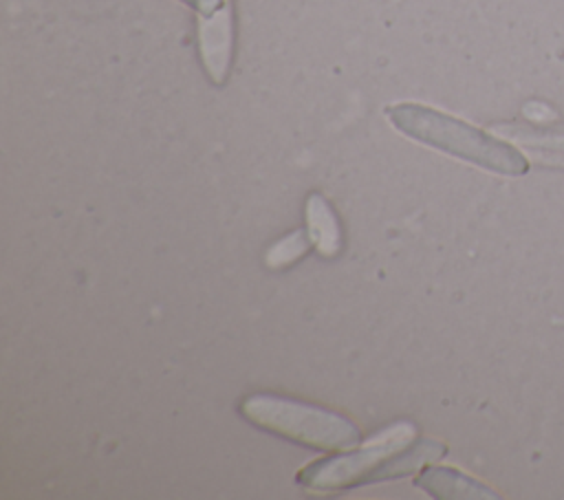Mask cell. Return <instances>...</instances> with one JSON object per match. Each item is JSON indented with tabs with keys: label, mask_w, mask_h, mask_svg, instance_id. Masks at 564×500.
Here are the masks:
<instances>
[{
	"label": "cell",
	"mask_w": 564,
	"mask_h": 500,
	"mask_svg": "<svg viewBox=\"0 0 564 500\" xmlns=\"http://www.w3.org/2000/svg\"><path fill=\"white\" fill-rule=\"evenodd\" d=\"M185 4L194 7L198 11V15H205V13H212L216 11L218 7H223L227 0H183Z\"/></svg>",
	"instance_id": "cell-9"
},
{
	"label": "cell",
	"mask_w": 564,
	"mask_h": 500,
	"mask_svg": "<svg viewBox=\"0 0 564 500\" xmlns=\"http://www.w3.org/2000/svg\"><path fill=\"white\" fill-rule=\"evenodd\" d=\"M240 414L260 430L315 449H346L359 443V430L324 407L275 394H251L240 401Z\"/></svg>",
	"instance_id": "cell-3"
},
{
	"label": "cell",
	"mask_w": 564,
	"mask_h": 500,
	"mask_svg": "<svg viewBox=\"0 0 564 500\" xmlns=\"http://www.w3.org/2000/svg\"><path fill=\"white\" fill-rule=\"evenodd\" d=\"M494 132L538 152L540 156H546L551 161H564V126L502 123V126H494Z\"/></svg>",
	"instance_id": "cell-6"
},
{
	"label": "cell",
	"mask_w": 564,
	"mask_h": 500,
	"mask_svg": "<svg viewBox=\"0 0 564 500\" xmlns=\"http://www.w3.org/2000/svg\"><path fill=\"white\" fill-rule=\"evenodd\" d=\"M414 436L412 423H392L359 449L306 465L297 474V482L311 491H341L366 482L408 476L425 463L445 456L447 447L443 443L432 438L414 441Z\"/></svg>",
	"instance_id": "cell-1"
},
{
	"label": "cell",
	"mask_w": 564,
	"mask_h": 500,
	"mask_svg": "<svg viewBox=\"0 0 564 500\" xmlns=\"http://www.w3.org/2000/svg\"><path fill=\"white\" fill-rule=\"evenodd\" d=\"M308 244H311V238L306 231H293L289 233L286 238L278 240L264 256V262L271 267V269H282V267H289L293 262H297L306 251H308Z\"/></svg>",
	"instance_id": "cell-8"
},
{
	"label": "cell",
	"mask_w": 564,
	"mask_h": 500,
	"mask_svg": "<svg viewBox=\"0 0 564 500\" xmlns=\"http://www.w3.org/2000/svg\"><path fill=\"white\" fill-rule=\"evenodd\" d=\"M306 233L324 258L337 256L341 247L339 220L319 194H311L306 198Z\"/></svg>",
	"instance_id": "cell-7"
},
{
	"label": "cell",
	"mask_w": 564,
	"mask_h": 500,
	"mask_svg": "<svg viewBox=\"0 0 564 500\" xmlns=\"http://www.w3.org/2000/svg\"><path fill=\"white\" fill-rule=\"evenodd\" d=\"M198 35V53L205 68V75L212 84L223 86L227 81L231 68L234 53V13L231 2L227 0L212 13L198 15L196 22Z\"/></svg>",
	"instance_id": "cell-4"
},
{
	"label": "cell",
	"mask_w": 564,
	"mask_h": 500,
	"mask_svg": "<svg viewBox=\"0 0 564 500\" xmlns=\"http://www.w3.org/2000/svg\"><path fill=\"white\" fill-rule=\"evenodd\" d=\"M386 117L405 137L489 172L505 176L529 172V161L518 148L447 112L421 104H394L386 108Z\"/></svg>",
	"instance_id": "cell-2"
},
{
	"label": "cell",
	"mask_w": 564,
	"mask_h": 500,
	"mask_svg": "<svg viewBox=\"0 0 564 500\" xmlns=\"http://www.w3.org/2000/svg\"><path fill=\"white\" fill-rule=\"evenodd\" d=\"M414 485L425 489L434 498H443V500H496L498 498V493H494L482 482L447 467H430L421 471Z\"/></svg>",
	"instance_id": "cell-5"
}]
</instances>
